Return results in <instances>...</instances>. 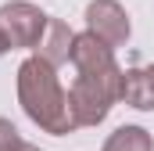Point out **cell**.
<instances>
[{"label":"cell","mask_w":154,"mask_h":151,"mask_svg":"<svg viewBox=\"0 0 154 151\" xmlns=\"http://www.w3.org/2000/svg\"><path fill=\"white\" fill-rule=\"evenodd\" d=\"M72 65H75V72H104V69H115V47L111 43H104V40L97 36V33H75L72 40V58H68Z\"/></svg>","instance_id":"cell-5"},{"label":"cell","mask_w":154,"mask_h":151,"mask_svg":"<svg viewBox=\"0 0 154 151\" xmlns=\"http://www.w3.org/2000/svg\"><path fill=\"white\" fill-rule=\"evenodd\" d=\"M104 151H154V140L143 126H118L104 140Z\"/></svg>","instance_id":"cell-8"},{"label":"cell","mask_w":154,"mask_h":151,"mask_svg":"<svg viewBox=\"0 0 154 151\" xmlns=\"http://www.w3.org/2000/svg\"><path fill=\"white\" fill-rule=\"evenodd\" d=\"M72 40H75V33L68 29V22L50 18V22H47V29H43V40H39L36 54L57 69V65H65V61L72 58Z\"/></svg>","instance_id":"cell-7"},{"label":"cell","mask_w":154,"mask_h":151,"mask_svg":"<svg viewBox=\"0 0 154 151\" xmlns=\"http://www.w3.org/2000/svg\"><path fill=\"white\" fill-rule=\"evenodd\" d=\"M18 151H39V148H36V144H29V140H22V148H18Z\"/></svg>","instance_id":"cell-11"},{"label":"cell","mask_w":154,"mask_h":151,"mask_svg":"<svg viewBox=\"0 0 154 151\" xmlns=\"http://www.w3.org/2000/svg\"><path fill=\"white\" fill-rule=\"evenodd\" d=\"M18 104L43 133L68 137L79 130L72 119V108H68V90L57 79V69L43 61L39 54L18 65Z\"/></svg>","instance_id":"cell-1"},{"label":"cell","mask_w":154,"mask_h":151,"mask_svg":"<svg viewBox=\"0 0 154 151\" xmlns=\"http://www.w3.org/2000/svg\"><path fill=\"white\" fill-rule=\"evenodd\" d=\"M122 101V69H104V72H79L75 83L68 86V108L75 126H100L108 112Z\"/></svg>","instance_id":"cell-2"},{"label":"cell","mask_w":154,"mask_h":151,"mask_svg":"<svg viewBox=\"0 0 154 151\" xmlns=\"http://www.w3.org/2000/svg\"><path fill=\"white\" fill-rule=\"evenodd\" d=\"M7 50H11V43H7V36H4V29H0V58H4Z\"/></svg>","instance_id":"cell-10"},{"label":"cell","mask_w":154,"mask_h":151,"mask_svg":"<svg viewBox=\"0 0 154 151\" xmlns=\"http://www.w3.org/2000/svg\"><path fill=\"white\" fill-rule=\"evenodd\" d=\"M86 29L97 33L111 47H125V40L133 33L129 14H125V7L118 0H90L86 4Z\"/></svg>","instance_id":"cell-4"},{"label":"cell","mask_w":154,"mask_h":151,"mask_svg":"<svg viewBox=\"0 0 154 151\" xmlns=\"http://www.w3.org/2000/svg\"><path fill=\"white\" fill-rule=\"evenodd\" d=\"M122 101L136 112H154V65L122 69Z\"/></svg>","instance_id":"cell-6"},{"label":"cell","mask_w":154,"mask_h":151,"mask_svg":"<svg viewBox=\"0 0 154 151\" xmlns=\"http://www.w3.org/2000/svg\"><path fill=\"white\" fill-rule=\"evenodd\" d=\"M22 148V133L14 130L11 119H0V151H18Z\"/></svg>","instance_id":"cell-9"},{"label":"cell","mask_w":154,"mask_h":151,"mask_svg":"<svg viewBox=\"0 0 154 151\" xmlns=\"http://www.w3.org/2000/svg\"><path fill=\"white\" fill-rule=\"evenodd\" d=\"M47 22H50V14H43L36 4H29V0H11V4L0 7V29H4V36L11 43V50L14 47L36 50L39 40H43Z\"/></svg>","instance_id":"cell-3"}]
</instances>
